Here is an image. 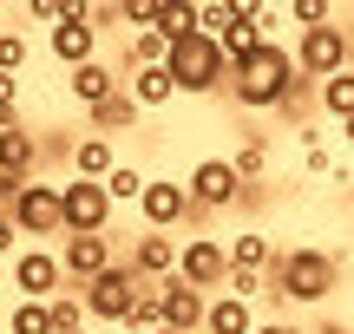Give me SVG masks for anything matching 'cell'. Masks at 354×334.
Returning a JSON list of instances; mask_svg holds the SVG:
<instances>
[{
	"mask_svg": "<svg viewBox=\"0 0 354 334\" xmlns=\"http://www.w3.org/2000/svg\"><path fill=\"white\" fill-rule=\"evenodd\" d=\"M295 79H302L295 72V52L282 46V39H263L243 66H230V99H236L243 112H282Z\"/></svg>",
	"mask_w": 354,
	"mask_h": 334,
	"instance_id": "6da1fadb",
	"label": "cell"
},
{
	"mask_svg": "<svg viewBox=\"0 0 354 334\" xmlns=\"http://www.w3.org/2000/svg\"><path fill=\"white\" fill-rule=\"evenodd\" d=\"M335 288H342V262L328 249H282L276 269H269V295L295 302V308H322Z\"/></svg>",
	"mask_w": 354,
	"mask_h": 334,
	"instance_id": "7a4b0ae2",
	"label": "cell"
},
{
	"mask_svg": "<svg viewBox=\"0 0 354 334\" xmlns=\"http://www.w3.org/2000/svg\"><path fill=\"white\" fill-rule=\"evenodd\" d=\"M171 79H177V99H210L216 86H230V52L216 46L210 33H190L171 46Z\"/></svg>",
	"mask_w": 354,
	"mask_h": 334,
	"instance_id": "3957f363",
	"label": "cell"
},
{
	"mask_svg": "<svg viewBox=\"0 0 354 334\" xmlns=\"http://www.w3.org/2000/svg\"><path fill=\"white\" fill-rule=\"evenodd\" d=\"M79 295H86V315H92V322L125 328L131 308H138V295H145V282H138V269H131V262H112V269H105L99 282H86Z\"/></svg>",
	"mask_w": 354,
	"mask_h": 334,
	"instance_id": "277c9868",
	"label": "cell"
},
{
	"mask_svg": "<svg viewBox=\"0 0 354 334\" xmlns=\"http://www.w3.org/2000/svg\"><path fill=\"white\" fill-rule=\"evenodd\" d=\"M59 197H66V236H112V190L105 184H92V177H66L59 184Z\"/></svg>",
	"mask_w": 354,
	"mask_h": 334,
	"instance_id": "5b68a950",
	"label": "cell"
},
{
	"mask_svg": "<svg viewBox=\"0 0 354 334\" xmlns=\"http://www.w3.org/2000/svg\"><path fill=\"white\" fill-rule=\"evenodd\" d=\"M184 184H190V204H197L203 217H216V210H236L243 190H250V184L236 177V164H230V157H197Z\"/></svg>",
	"mask_w": 354,
	"mask_h": 334,
	"instance_id": "8992f818",
	"label": "cell"
},
{
	"mask_svg": "<svg viewBox=\"0 0 354 334\" xmlns=\"http://www.w3.org/2000/svg\"><path fill=\"white\" fill-rule=\"evenodd\" d=\"M13 223H20V236H59V243H66V197H59V184H46V177L20 184Z\"/></svg>",
	"mask_w": 354,
	"mask_h": 334,
	"instance_id": "52a82bcc",
	"label": "cell"
},
{
	"mask_svg": "<svg viewBox=\"0 0 354 334\" xmlns=\"http://www.w3.org/2000/svg\"><path fill=\"white\" fill-rule=\"evenodd\" d=\"M348 52H354V33H348V26H315V33L295 39V72L322 86V79L348 72Z\"/></svg>",
	"mask_w": 354,
	"mask_h": 334,
	"instance_id": "ba28073f",
	"label": "cell"
},
{
	"mask_svg": "<svg viewBox=\"0 0 354 334\" xmlns=\"http://www.w3.org/2000/svg\"><path fill=\"white\" fill-rule=\"evenodd\" d=\"M203 210L190 204V184H177V177H151V190H145V204H138V223L145 230H158V236H171L177 223H197Z\"/></svg>",
	"mask_w": 354,
	"mask_h": 334,
	"instance_id": "9c48e42d",
	"label": "cell"
},
{
	"mask_svg": "<svg viewBox=\"0 0 354 334\" xmlns=\"http://www.w3.org/2000/svg\"><path fill=\"white\" fill-rule=\"evenodd\" d=\"M13 288H20V302H53V295H66V262H59V249H20L13 256Z\"/></svg>",
	"mask_w": 354,
	"mask_h": 334,
	"instance_id": "30bf717a",
	"label": "cell"
},
{
	"mask_svg": "<svg viewBox=\"0 0 354 334\" xmlns=\"http://www.w3.org/2000/svg\"><path fill=\"white\" fill-rule=\"evenodd\" d=\"M177 275H184L190 288H230V243L190 236V243L177 249Z\"/></svg>",
	"mask_w": 354,
	"mask_h": 334,
	"instance_id": "8fae6325",
	"label": "cell"
},
{
	"mask_svg": "<svg viewBox=\"0 0 354 334\" xmlns=\"http://www.w3.org/2000/svg\"><path fill=\"white\" fill-rule=\"evenodd\" d=\"M53 59L66 66V72H79V66H92L99 59V26H92V7H73L59 26H53Z\"/></svg>",
	"mask_w": 354,
	"mask_h": 334,
	"instance_id": "7c38bea8",
	"label": "cell"
},
{
	"mask_svg": "<svg viewBox=\"0 0 354 334\" xmlns=\"http://www.w3.org/2000/svg\"><path fill=\"white\" fill-rule=\"evenodd\" d=\"M59 262H66V282L86 288V282H99L118 256H112V236H66V243H59Z\"/></svg>",
	"mask_w": 354,
	"mask_h": 334,
	"instance_id": "4fadbf2b",
	"label": "cell"
},
{
	"mask_svg": "<svg viewBox=\"0 0 354 334\" xmlns=\"http://www.w3.org/2000/svg\"><path fill=\"white\" fill-rule=\"evenodd\" d=\"M177 249L184 243H171V236H158V230H145V236H131V269H138V282L145 288H158V282H171L177 275Z\"/></svg>",
	"mask_w": 354,
	"mask_h": 334,
	"instance_id": "5bb4252c",
	"label": "cell"
},
{
	"mask_svg": "<svg viewBox=\"0 0 354 334\" xmlns=\"http://www.w3.org/2000/svg\"><path fill=\"white\" fill-rule=\"evenodd\" d=\"M39 131H26V125H0V177H13V184H33L39 177Z\"/></svg>",
	"mask_w": 354,
	"mask_h": 334,
	"instance_id": "9a60e30c",
	"label": "cell"
},
{
	"mask_svg": "<svg viewBox=\"0 0 354 334\" xmlns=\"http://www.w3.org/2000/svg\"><path fill=\"white\" fill-rule=\"evenodd\" d=\"M158 288H165V328L197 334L203 322H210V295H203V288H190L184 275H171V282H158Z\"/></svg>",
	"mask_w": 354,
	"mask_h": 334,
	"instance_id": "2e32d148",
	"label": "cell"
},
{
	"mask_svg": "<svg viewBox=\"0 0 354 334\" xmlns=\"http://www.w3.org/2000/svg\"><path fill=\"white\" fill-rule=\"evenodd\" d=\"M66 92H73L86 112H99L105 99H118V92H125V79H118L105 59H92V66H79V72H66Z\"/></svg>",
	"mask_w": 354,
	"mask_h": 334,
	"instance_id": "e0dca14e",
	"label": "cell"
},
{
	"mask_svg": "<svg viewBox=\"0 0 354 334\" xmlns=\"http://www.w3.org/2000/svg\"><path fill=\"white\" fill-rule=\"evenodd\" d=\"M263 322H256V308L243 295H210V322H203V334H256Z\"/></svg>",
	"mask_w": 354,
	"mask_h": 334,
	"instance_id": "ac0fdd59",
	"label": "cell"
},
{
	"mask_svg": "<svg viewBox=\"0 0 354 334\" xmlns=\"http://www.w3.org/2000/svg\"><path fill=\"white\" fill-rule=\"evenodd\" d=\"M118 170V151H112V138H99V131H92V138H79L73 144V177H92V184H105Z\"/></svg>",
	"mask_w": 354,
	"mask_h": 334,
	"instance_id": "d6986e66",
	"label": "cell"
},
{
	"mask_svg": "<svg viewBox=\"0 0 354 334\" xmlns=\"http://www.w3.org/2000/svg\"><path fill=\"white\" fill-rule=\"evenodd\" d=\"M125 92L145 105V112H158V105L177 99V79H171V66H138V72L125 79Z\"/></svg>",
	"mask_w": 354,
	"mask_h": 334,
	"instance_id": "ffe728a7",
	"label": "cell"
},
{
	"mask_svg": "<svg viewBox=\"0 0 354 334\" xmlns=\"http://www.w3.org/2000/svg\"><path fill=\"white\" fill-rule=\"evenodd\" d=\"M230 269H243V275H269V269H276V243H269L263 230H243L236 243H230Z\"/></svg>",
	"mask_w": 354,
	"mask_h": 334,
	"instance_id": "44dd1931",
	"label": "cell"
},
{
	"mask_svg": "<svg viewBox=\"0 0 354 334\" xmlns=\"http://www.w3.org/2000/svg\"><path fill=\"white\" fill-rule=\"evenodd\" d=\"M138 112H145V105L131 99V92H118V99H105L99 112H86V131H99V138H112V131L138 125Z\"/></svg>",
	"mask_w": 354,
	"mask_h": 334,
	"instance_id": "7402d4cb",
	"label": "cell"
},
{
	"mask_svg": "<svg viewBox=\"0 0 354 334\" xmlns=\"http://www.w3.org/2000/svg\"><path fill=\"white\" fill-rule=\"evenodd\" d=\"M230 164H236L243 184H263V170H269V138H263V131H250V138L230 151Z\"/></svg>",
	"mask_w": 354,
	"mask_h": 334,
	"instance_id": "603a6c76",
	"label": "cell"
},
{
	"mask_svg": "<svg viewBox=\"0 0 354 334\" xmlns=\"http://www.w3.org/2000/svg\"><path fill=\"white\" fill-rule=\"evenodd\" d=\"M322 118H335V125H348V118H354V72L322 79Z\"/></svg>",
	"mask_w": 354,
	"mask_h": 334,
	"instance_id": "cb8c5ba5",
	"label": "cell"
},
{
	"mask_svg": "<svg viewBox=\"0 0 354 334\" xmlns=\"http://www.w3.org/2000/svg\"><path fill=\"white\" fill-rule=\"evenodd\" d=\"M105 190H112V204H131V210H138V204H145V190H151V177H145L138 164H118L112 177H105Z\"/></svg>",
	"mask_w": 354,
	"mask_h": 334,
	"instance_id": "d4e9b609",
	"label": "cell"
},
{
	"mask_svg": "<svg viewBox=\"0 0 354 334\" xmlns=\"http://www.w3.org/2000/svg\"><path fill=\"white\" fill-rule=\"evenodd\" d=\"M46 308H53V328H59V334H86V322H92V315H86V295H79V288L53 295Z\"/></svg>",
	"mask_w": 354,
	"mask_h": 334,
	"instance_id": "484cf974",
	"label": "cell"
},
{
	"mask_svg": "<svg viewBox=\"0 0 354 334\" xmlns=\"http://www.w3.org/2000/svg\"><path fill=\"white\" fill-rule=\"evenodd\" d=\"M7 334H59V328H53V308H46V302H13Z\"/></svg>",
	"mask_w": 354,
	"mask_h": 334,
	"instance_id": "4316f807",
	"label": "cell"
},
{
	"mask_svg": "<svg viewBox=\"0 0 354 334\" xmlns=\"http://www.w3.org/2000/svg\"><path fill=\"white\" fill-rule=\"evenodd\" d=\"M125 328H131V334H158V328H165V288H145Z\"/></svg>",
	"mask_w": 354,
	"mask_h": 334,
	"instance_id": "83f0119b",
	"label": "cell"
},
{
	"mask_svg": "<svg viewBox=\"0 0 354 334\" xmlns=\"http://www.w3.org/2000/svg\"><path fill=\"white\" fill-rule=\"evenodd\" d=\"M197 26L210 39H223L230 26H236V0H197Z\"/></svg>",
	"mask_w": 354,
	"mask_h": 334,
	"instance_id": "f1b7e54d",
	"label": "cell"
},
{
	"mask_svg": "<svg viewBox=\"0 0 354 334\" xmlns=\"http://www.w3.org/2000/svg\"><path fill=\"white\" fill-rule=\"evenodd\" d=\"M289 20L302 26V33H315V26H335V7H328V0H295Z\"/></svg>",
	"mask_w": 354,
	"mask_h": 334,
	"instance_id": "f546056e",
	"label": "cell"
},
{
	"mask_svg": "<svg viewBox=\"0 0 354 334\" xmlns=\"http://www.w3.org/2000/svg\"><path fill=\"white\" fill-rule=\"evenodd\" d=\"M0 125H20V72H0Z\"/></svg>",
	"mask_w": 354,
	"mask_h": 334,
	"instance_id": "4dcf8cb0",
	"label": "cell"
},
{
	"mask_svg": "<svg viewBox=\"0 0 354 334\" xmlns=\"http://www.w3.org/2000/svg\"><path fill=\"white\" fill-rule=\"evenodd\" d=\"M66 13H73V0H26V20H39V26H59Z\"/></svg>",
	"mask_w": 354,
	"mask_h": 334,
	"instance_id": "1f68e13d",
	"label": "cell"
},
{
	"mask_svg": "<svg viewBox=\"0 0 354 334\" xmlns=\"http://www.w3.org/2000/svg\"><path fill=\"white\" fill-rule=\"evenodd\" d=\"M26 66V39L20 33H0V72H20Z\"/></svg>",
	"mask_w": 354,
	"mask_h": 334,
	"instance_id": "d6a6232c",
	"label": "cell"
},
{
	"mask_svg": "<svg viewBox=\"0 0 354 334\" xmlns=\"http://www.w3.org/2000/svg\"><path fill=\"white\" fill-rule=\"evenodd\" d=\"M0 256H20V223L0 217Z\"/></svg>",
	"mask_w": 354,
	"mask_h": 334,
	"instance_id": "836d02e7",
	"label": "cell"
},
{
	"mask_svg": "<svg viewBox=\"0 0 354 334\" xmlns=\"http://www.w3.org/2000/svg\"><path fill=\"white\" fill-rule=\"evenodd\" d=\"M302 164H308V177H328V170H335L328 151H302Z\"/></svg>",
	"mask_w": 354,
	"mask_h": 334,
	"instance_id": "e575fe53",
	"label": "cell"
},
{
	"mask_svg": "<svg viewBox=\"0 0 354 334\" xmlns=\"http://www.w3.org/2000/svg\"><path fill=\"white\" fill-rule=\"evenodd\" d=\"M315 334H354V322H335V315H322V322H315Z\"/></svg>",
	"mask_w": 354,
	"mask_h": 334,
	"instance_id": "d590c367",
	"label": "cell"
},
{
	"mask_svg": "<svg viewBox=\"0 0 354 334\" xmlns=\"http://www.w3.org/2000/svg\"><path fill=\"white\" fill-rule=\"evenodd\" d=\"M256 334H302V328H289V322H263Z\"/></svg>",
	"mask_w": 354,
	"mask_h": 334,
	"instance_id": "8d00e7d4",
	"label": "cell"
},
{
	"mask_svg": "<svg viewBox=\"0 0 354 334\" xmlns=\"http://www.w3.org/2000/svg\"><path fill=\"white\" fill-rule=\"evenodd\" d=\"M342 138H348V151H354V118H348V125H342Z\"/></svg>",
	"mask_w": 354,
	"mask_h": 334,
	"instance_id": "74e56055",
	"label": "cell"
},
{
	"mask_svg": "<svg viewBox=\"0 0 354 334\" xmlns=\"http://www.w3.org/2000/svg\"><path fill=\"white\" fill-rule=\"evenodd\" d=\"M342 177H348V184H354V157H348V164H342Z\"/></svg>",
	"mask_w": 354,
	"mask_h": 334,
	"instance_id": "f35d334b",
	"label": "cell"
},
{
	"mask_svg": "<svg viewBox=\"0 0 354 334\" xmlns=\"http://www.w3.org/2000/svg\"><path fill=\"white\" fill-rule=\"evenodd\" d=\"M158 334H184V328H158Z\"/></svg>",
	"mask_w": 354,
	"mask_h": 334,
	"instance_id": "ab89813d",
	"label": "cell"
},
{
	"mask_svg": "<svg viewBox=\"0 0 354 334\" xmlns=\"http://www.w3.org/2000/svg\"><path fill=\"white\" fill-rule=\"evenodd\" d=\"M348 72H354V52H348Z\"/></svg>",
	"mask_w": 354,
	"mask_h": 334,
	"instance_id": "60d3db41",
	"label": "cell"
},
{
	"mask_svg": "<svg viewBox=\"0 0 354 334\" xmlns=\"http://www.w3.org/2000/svg\"><path fill=\"white\" fill-rule=\"evenodd\" d=\"M0 334H7V328H0Z\"/></svg>",
	"mask_w": 354,
	"mask_h": 334,
	"instance_id": "b9f144b4",
	"label": "cell"
},
{
	"mask_svg": "<svg viewBox=\"0 0 354 334\" xmlns=\"http://www.w3.org/2000/svg\"><path fill=\"white\" fill-rule=\"evenodd\" d=\"M86 334H92V328H86Z\"/></svg>",
	"mask_w": 354,
	"mask_h": 334,
	"instance_id": "7bdbcfd3",
	"label": "cell"
}]
</instances>
